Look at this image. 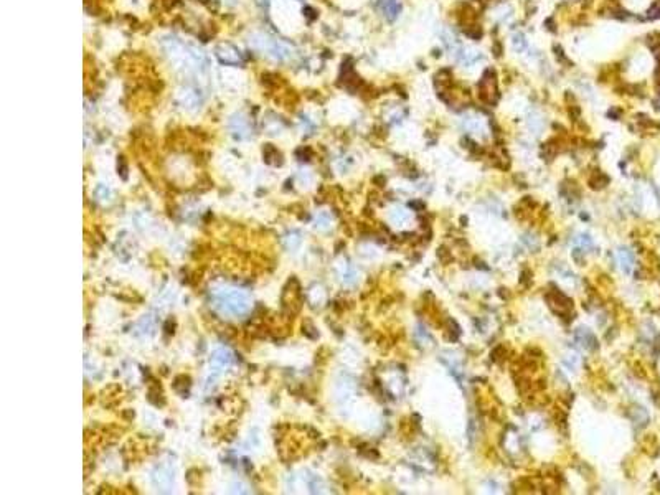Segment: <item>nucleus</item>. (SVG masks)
Returning <instances> with one entry per match:
<instances>
[{
  "label": "nucleus",
  "mask_w": 660,
  "mask_h": 495,
  "mask_svg": "<svg viewBox=\"0 0 660 495\" xmlns=\"http://www.w3.org/2000/svg\"><path fill=\"white\" fill-rule=\"evenodd\" d=\"M251 43H253L256 48H259L261 52H266V55L273 56V58H276V60H286L291 56V50H289L286 45H282V43H279L278 40L268 38V36H264V35H257L254 40H251Z\"/></svg>",
  "instance_id": "f257e3e1"
},
{
  "label": "nucleus",
  "mask_w": 660,
  "mask_h": 495,
  "mask_svg": "<svg viewBox=\"0 0 660 495\" xmlns=\"http://www.w3.org/2000/svg\"><path fill=\"white\" fill-rule=\"evenodd\" d=\"M381 10L388 20H394L401 12V2L400 0H380Z\"/></svg>",
  "instance_id": "f03ea898"
},
{
  "label": "nucleus",
  "mask_w": 660,
  "mask_h": 495,
  "mask_svg": "<svg viewBox=\"0 0 660 495\" xmlns=\"http://www.w3.org/2000/svg\"><path fill=\"white\" fill-rule=\"evenodd\" d=\"M513 43H515V50H518V52H521V50L525 48V40H523V36H521V35H515Z\"/></svg>",
  "instance_id": "7ed1b4c3"
},
{
  "label": "nucleus",
  "mask_w": 660,
  "mask_h": 495,
  "mask_svg": "<svg viewBox=\"0 0 660 495\" xmlns=\"http://www.w3.org/2000/svg\"><path fill=\"white\" fill-rule=\"evenodd\" d=\"M649 17H650V18H660V2L655 4V5H653V7L649 10Z\"/></svg>",
  "instance_id": "20e7f679"
},
{
  "label": "nucleus",
  "mask_w": 660,
  "mask_h": 495,
  "mask_svg": "<svg viewBox=\"0 0 660 495\" xmlns=\"http://www.w3.org/2000/svg\"><path fill=\"white\" fill-rule=\"evenodd\" d=\"M494 52H495V56H500V55H502V47H500V43H499V41H495V45H494Z\"/></svg>",
  "instance_id": "39448f33"
}]
</instances>
